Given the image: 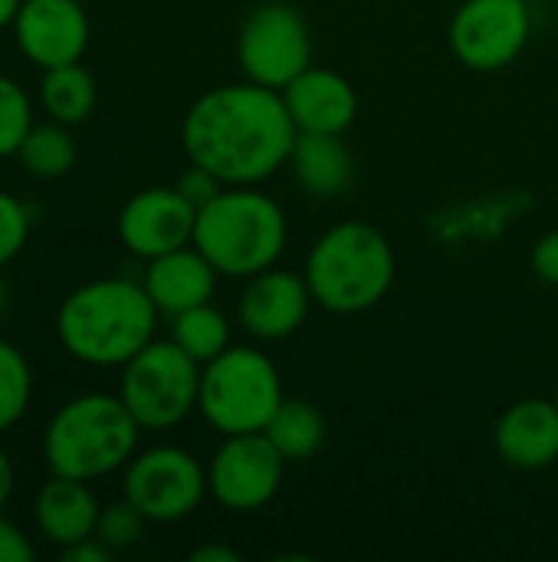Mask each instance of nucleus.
<instances>
[{
	"instance_id": "2eb2a0df",
	"label": "nucleus",
	"mask_w": 558,
	"mask_h": 562,
	"mask_svg": "<svg viewBox=\"0 0 558 562\" xmlns=\"http://www.w3.org/2000/svg\"><path fill=\"white\" fill-rule=\"evenodd\" d=\"M296 132H329L342 135L358 115V95L352 82L322 66L303 69L289 86L280 89Z\"/></svg>"
},
{
	"instance_id": "9b49d317",
	"label": "nucleus",
	"mask_w": 558,
	"mask_h": 562,
	"mask_svg": "<svg viewBox=\"0 0 558 562\" xmlns=\"http://www.w3.org/2000/svg\"><path fill=\"white\" fill-rule=\"evenodd\" d=\"M283 474L286 458L263 431L227 435L207 464V494L234 514H250L280 494Z\"/></svg>"
},
{
	"instance_id": "bb28decb",
	"label": "nucleus",
	"mask_w": 558,
	"mask_h": 562,
	"mask_svg": "<svg viewBox=\"0 0 558 562\" xmlns=\"http://www.w3.org/2000/svg\"><path fill=\"white\" fill-rule=\"evenodd\" d=\"M26 237H30L26 207L13 194L0 191V267L16 260V254L26 247Z\"/></svg>"
},
{
	"instance_id": "72a5a7b5",
	"label": "nucleus",
	"mask_w": 558,
	"mask_h": 562,
	"mask_svg": "<svg viewBox=\"0 0 558 562\" xmlns=\"http://www.w3.org/2000/svg\"><path fill=\"white\" fill-rule=\"evenodd\" d=\"M20 7H23V0H0V30H3V26H13Z\"/></svg>"
},
{
	"instance_id": "393cba45",
	"label": "nucleus",
	"mask_w": 558,
	"mask_h": 562,
	"mask_svg": "<svg viewBox=\"0 0 558 562\" xmlns=\"http://www.w3.org/2000/svg\"><path fill=\"white\" fill-rule=\"evenodd\" d=\"M30 128H33V102L26 89L0 72V158L16 155Z\"/></svg>"
},
{
	"instance_id": "6e6552de",
	"label": "nucleus",
	"mask_w": 558,
	"mask_h": 562,
	"mask_svg": "<svg viewBox=\"0 0 558 562\" xmlns=\"http://www.w3.org/2000/svg\"><path fill=\"white\" fill-rule=\"evenodd\" d=\"M237 56L250 82L283 89L312 66L309 23L293 3L266 0L250 10L237 36Z\"/></svg>"
},
{
	"instance_id": "a211bd4d",
	"label": "nucleus",
	"mask_w": 558,
	"mask_h": 562,
	"mask_svg": "<svg viewBox=\"0 0 558 562\" xmlns=\"http://www.w3.org/2000/svg\"><path fill=\"white\" fill-rule=\"evenodd\" d=\"M99 501L89 481L49 474V481L33 497V524L46 543L66 550L86 537H95L99 524Z\"/></svg>"
},
{
	"instance_id": "1a4fd4ad",
	"label": "nucleus",
	"mask_w": 558,
	"mask_h": 562,
	"mask_svg": "<svg viewBox=\"0 0 558 562\" xmlns=\"http://www.w3.org/2000/svg\"><path fill=\"white\" fill-rule=\"evenodd\" d=\"M125 501H132L148 524H178L191 517L207 497V471L201 461L174 445L135 451L122 477Z\"/></svg>"
},
{
	"instance_id": "c85d7f7f",
	"label": "nucleus",
	"mask_w": 558,
	"mask_h": 562,
	"mask_svg": "<svg viewBox=\"0 0 558 562\" xmlns=\"http://www.w3.org/2000/svg\"><path fill=\"white\" fill-rule=\"evenodd\" d=\"M36 560V550L30 543V537L10 524L3 514H0V562H33Z\"/></svg>"
},
{
	"instance_id": "cd10ccee",
	"label": "nucleus",
	"mask_w": 558,
	"mask_h": 562,
	"mask_svg": "<svg viewBox=\"0 0 558 562\" xmlns=\"http://www.w3.org/2000/svg\"><path fill=\"white\" fill-rule=\"evenodd\" d=\"M197 211L204 207V204H210L227 184L214 175V171H207V168H201V165H194L191 161V168L187 171H181V178H178V184H174Z\"/></svg>"
},
{
	"instance_id": "7ed1b4c3",
	"label": "nucleus",
	"mask_w": 558,
	"mask_h": 562,
	"mask_svg": "<svg viewBox=\"0 0 558 562\" xmlns=\"http://www.w3.org/2000/svg\"><path fill=\"white\" fill-rule=\"evenodd\" d=\"M138 435L141 425L118 395L89 392L56 408L43 431V458L49 474L99 481L135 458Z\"/></svg>"
},
{
	"instance_id": "473e14b6",
	"label": "nucleus",
	"mask_w": 558,
	"mask_h": 562,
	"mask_svg": "<svg viewBox=\"0 0 558 562\" xmlns=\"http://www.w3.org/2000/svg\"><path fill=\"white\" fill-rule=\"evenodd\" d=\"M191 560L194 562H240V557H237L234 550H227V547H214V543H207V547H197V550L191 553Z\"/></svg>"
},
{
	"instance_id": "f704fd0d",
	"label": "nucleus",
	"mask_w": 558,
	"mask_h": 562,
	"mask_svg": "<svg viewBox=\"0 0 558 562\" xmlns=\"http://www.w3.org/2000/svg\"><path fill=\"white\" fill-rule=\"evenodd\" d=\"M7 310H10V286H7V280L0 277V319L7 316Z\"/></svg>"
},
{
	"instance_id": "ddd939ff",
	"label": "nucleus",
	"mask_w": 558,
	"mask_h": 562,
	"mask_svg": "<svg viewBox=\"0 0 558 562\" xmlns=\"http://www.w3.org/2000/svg\"><path fill=\"white\" fill-rule=\"evenodd\" d=\"M13 36L33 66L49 69L79 63L89 49L92 26L82 0H23L13 20Z\"/></svg>"
},
{
	"instance_id": "e433bc0d",
	"label": "nucleus",
	"mask_w": 558,
	"mask_h": 562,
	"mask_svg": "<svg viewBox=\"0 0 558 562\" xmlns=\"http://www.w3.org/2000/svg\"><path fill=\"white\" fill-rule=\"evenodd\" d=\"M82 3H86V0H82Z\"/></svg>"
},
{
	"instance_id": "4be33fe9",
	"label": "nucleus",
	"mask_w": 558,
	"mask_h": 562,
	"mask_svg": "<svg viewBox=\"0 0 558 562\" xmlns=\"http://www.w3.org/2000/svg\"><path fill=\"white\" fill-rule=\"evenodd\" d=\"M16 158L26 168V175L43 178V181L69 175L72 165H76V142L69 135V125L53 122V119L43 122V125L33 122V128L26 132Z\"/></svg>"
},
{
	"instance_id": "c756f323",
	"label": "nucleus",
	"mask_w": 558,
	"mask_h": 562,
	"mask_svg": "<svg viewBox=\"0 0 558 562\" xmlns=\"http://www.w3.org/2000/svg\"><path fill=\"white\" fill-rule=\"evenodd\" d=\"M533 270L543 283L558 286V231H549L533 247Z\"/></svg>"
},
{
	"instance_id": "f3484780",
	"label": "nucleus",
	"mask_w": 558,
	"mask_h": 562,
	"mask_svg": "<svg viewBox=\"0 0 558 562\" xmlns=\"http://www.w3.org/2000/svg\"><path fill=\"white\" fill-rule=\"evenodd\" d=\"M217 277L220 273L214 270V263L194 244H187L148 260L141 286L148 290L158 313L178 316L191 306L210 303L217 290Z\"/></svg>"
},
{
	"instance_id": "f03ea898",
	"label": "nucleus",
	"mask_w": 558,
	"mask_h": 562,
	"mask_svg": "<svg viewBox=\"0 0 558 562\" xmlns=\"http://www.w3.org/2000/svg\"><path fill=\"white\" fill-rule=\"evenodd\" d=\"M158 306L148 290L125 277L76 286L56 310L62 349L95 369H122L155 339Z\"/></svg>"
},
{
	"instance_id": "5701e85b",
	"label": "nucleus",
	"mask_w": 558,
	"mask_h": 562,
	"mask_svg": "<svg viewBox=\"0 0 558 562\" xmlns=\"http://www.w3.org/2000/svg\"><path fill=\"white\" fill-rule=\"evenodd\" d=\"M171 319H174L171 339L201 366H207L210 359H217L230 346V323L210 303L191 306V310H184V313H178Z\"/></svg>"
},
{
	"instance_id": "6ab92c4d",
	"label": "nucleus",
	"mask_w": 558,
	"mask_h": 562,
	"mask_svg": "<svg viewBox=\"0 0 558 562\" xmlns=\"http://www.w3.org/2000/svg\"><path fill=\"white\" fill-rule=\"evenodd\" d=\"M293 175L303 191L312 198H339L355 175V161L342 135L329 132H299L293 155H289Z\"/></svg>"
},
{
	"instance_id": "f8f14e48",
	"label": "nucleus",
	"mask_w": 558,
	"mask_h": 562,
	"mask_svg": "<svg viewBox=\"0 0 558 562\" xmlns=\"http://www.w3.org/2000/svg\"><path fill=\"white\" fill-rule=\"evenodd\" d=\"M197 207L178 188H145L118 211V240L128 254L155 260L194 240Z\"/></svg>"
},
{
	"instance_id": "4468645a",
	"label": "nucleus",
	"mask_w": 558,
	"mask_h": 562,
	"mask_svg": "<svg viewBox=\"0 0 558 562\" xmlns=\"http://www.w3.org/2000/svg\"><path fill=\"white\" fill-rule=\"evenodd\" d=\"M309 303H312V293H309L306 277L266 267L247 280L237 313H240V326L250 336L263 342H280L306 323Z\"/></svg>"
},
{
	"instance_id": "412c9836",
	"label": "nucleus",
	"mask_w": 558,
	"mask_h": 562,
	"mask_svg": "<svg viewBox=\"0 0 558 562\" xmlns=\"http://www.w3.org/2000/svg\"><path fill=\"white\" fill-rule=\"evenodd\" d=\"M263 435L286 458V464L309 461L326 441V418L306 398H283Z\"/></svg>"
},
{
	"instance_id": "aec40b11",
	"label": "nucleus",
	"mask_w": 558,
	"mask_h": 562,
	"mask_svg": "<svg viewBox=\"0 0 558 562\" xmlns=\"http://www.w3.org/2000/svg\"><path fill=\"white\" fill-rule=\"evenodd\" d=\"M95 79L82 63H66V66H49L43 69L39 79V105L53 122L62 125H79L92 115L95 109Z\"/></svg>"
},
{
	"instance_id": "9d476101",
	"label": "nucleus",
	"mask_w": 558,
	"mask_h": 562,
	"mask_svg": "<svg viewBox=\"0 0 558 562\" xmlns=\"http://www.w3.org/2000/svg\"><path fill=\"white\" fill-rule=\"evenodd\" d=\"M533 36L526 0H464L451 20V49L474 72L510 66Z\"/></svg>"
},
{
	"instance_id": "a878e982",
	"label": "nucleus",
	"mask_w": 558,
	"mask_h": 562,
	"mask_svg": "<svg viewBox=\"0 0 558 562\" xmlns=\"http://www.w3.org/2000/svg\"><path fill=\"white\" fill-rule=\"evenodd\" d=\"M145 524H148V517L132 501H118V504H109V507L99 510L95 537L112 553H122V550L135 547L145 537Z\"/></svg>"
},
{
	"instance_id": "2f4dec72",
	"label": "nucleus",
	"mask_w": 558,
	"mask_h": 562,
	"mask_svg": "<svg viewBox=\"0 0 558 562\" xmlns=\"http://www.w3.org/2000/svg\"><path fill=\"white\" fill-rule=\"evenodd\" d=\"M13 487H16V471H13L10 454L0 448V514H3V507L10 504V497H13Z\"/></svg>"
},
{
	"instance_id": "f257e3e1",
	"label": "nucleus",
	"mask_w": 558,
	"mask_h": 562,
	"mask_svg": "<svg viewBox=\"0 0 558 562\" xmlns=\"http://www.w3.org/2000/svg\"><path fill=\"white\" fill-rule=\"evenodd\" d=\"M296 125L280 89L230 82L194 99L181 122L187 161L214 171L224 184H260L289 165Z\"/></svg>"
},
{
	"instance_id": "39448f33",
	"label": "nucleus",
	"mask_w": 558,
	"mask_h": 562,
	"mask_svg": "<svg viewBox=\"0 0 558 562\" xmlns=\"http://www.w3.org/2000/svg\"><path fill=\"white\" fill-rule=\"evenodd\" d=\"M303 277L322 310L355 316L378 306L391 290L395 250L378 227L342 221L312 244Z\"/></svg>"
},
{
	"instance_id": "b1692460",
	"label": "nucleus",
	"mask_w": 558,
	"mask_h": 562,
	"mask_svg": "<svg viewBox=\"0 0 558 562\" xmlns=\"http://www.w3.org/2000/svg\"><path fill=\"white\" fill-rule=\"evenodd\" d=\"M33 398V372L26 356L0 339V435L10 431L30 408Z\"/></svg>"
},
{
	"instance_id": "c9c22d12",
	"label": "nucleus",
	"mask_w": 558,
	"mask_h": 562,
	"mask_svg": "<svg viewBox=\"0 0 558 562\" xmlns=\"http://www.w3.org/2000/svg\"><path fill=\"white\" fill-rule=\"evenodd\" d=\"M556 402H558V392H556Z\"/></svg>"
},
{
	"instance_id": "7c9ffc66",
	"label": "nucleus",
	"mask_w": 558,
	"mask_h": 562,
	"mask_svg": "<svg viewBox=\"0 0 558 562\" xmlns=\"http://www.w3.org/2000/svg\"><path fill=\"white\" fill-rule=\"evenodd\" d=\"M109 557H112V550L99 537H86L62 550V562H109Z\"/></svg>"
},
{
	"instance_id": "dca6fc26",
	"label": "nucleus",
	"mask_w": 558,
	"mask_h": 562,
	"mask_svg": "<svg viewBox=\"0 0 558 562\" xmlns=\"http://www.w3.org/2000/svg\"><path fill=\"white\" fill-rule=\"evenodd\" d=\"M497 454L520 471H543L558 461V402L523 398L503 412L493 431Z\"/></svg>"
},
{
	"instance_id": "423d86ee",
	"label": "nucleus",
	"mask_w": 558,
	"mask_h": 562,
	"mask_svg": "<svg viewBox=\"0 0 558 562\" xmlns=\"http://www.w3.org/2000/svg\"><path fill=\"white\" fill-rule=\"evenodd\" d=\"M283 398L280 369L260 349L227 346L201 369L197 412L224 438L266 431Z\"/></svg>"
},
{
	"instance_id": "20e7f679",
	"label": "nucleus",
	"mask_w": 558,
	"mask_h": 562,
	"mask_svg": "<svg viewBox=\"0 0 558 562\" xmlns=\"http://www.w3.org/2000/svg\"><path fill=\"white\" fill-rule=\"evenodd\" d=\"M286 234V214L270 194L253 184H227L197 211L191 244L214 263L217 273L250 280L253 273L276 267Z\"/></svg>"
},
{
	"instance_id": "0eeeda50",
	"label": "nucleus",
	"mask_w": 558,
	"mask_h": 562,
	"mask_svg": "<svg viewBox=\"0 0 558 562\" xmlns=\"http://www.w3.org/2000/svg\"><path fill=\"white\" fill-rule=\"evenodd\" d=\"M201 362H194L174 339L148 342L122 366L118 398L141 425V431H168L197 408Z\"/></svg>"
}]
</instances>
